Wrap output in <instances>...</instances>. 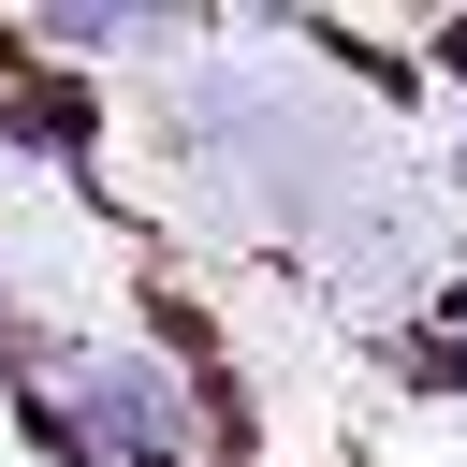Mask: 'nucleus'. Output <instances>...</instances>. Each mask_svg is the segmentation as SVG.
Instances as JSON below:
<instances>
[{
    "instance_id": "f257e3e1",
    "label": "nucleus",
    "mask_w": 467,
    "mask_h": 467,
    "mask_svg": "<svg viewBox=\"0 0 467 467\" xmlns=\"http://www.w3.org/2000/svg\"><path fill=\"white\" fill-rule=\"evenodd\" d=\"M73 438H117L131 467H175V379L146 350H88L73 365Z\"/></svg>"
}]
</instances>
